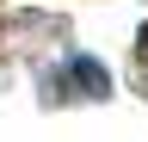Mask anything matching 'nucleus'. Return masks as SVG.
<instances>
[{"instance_id":"1","label":"nucleus","mask_w":148,"mask_h":142,"mask_svg":"<svg viewBox=\"0 0 148 142\" xmlns=\"http://www.w3.org/2000/svg\"><path fill=\"white\" fill-rule=\"evenodd\" d=\"M62 80L74 86V93H86V99H105V93H111V80H105V68L92 62V56H74V62L62 68Z\"/></svg>"},{"instance_id":"2","label":"nucleus","mask_w":148,"mask_h":142,"mask_svg":"<svg viewBox=\"0 0 148 142\" xmlns=\"http://www.w3.org/2000/svg\"><path fill=\"white\" fill-rule=\"evenodd\" d=\"M142 56H148V31H142Z\"/></svg>"}]
</instances>
